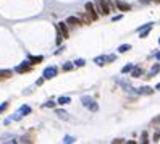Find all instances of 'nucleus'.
<instances>
[{
  "mask_svg": "<svg viewBox=\"0 0 160 144\" xmlns=\"http://www.w3.org/2000/svg\"><path fill=\"white\" fill-rule=\"evenodd\" d=\"M94 5H96V8L99 10L100 15H108V13L112 12L110 10V2H108V0H96Z\"/></svg>",
  "mask_w": 160,
  "mask_h": 144,
  "instance_id": "f257e3e1",
  "label": "nucleus"
},
{
  "mask_svg": "<svg viewBox=\"0 0 160 144\" xmlns=\"http://www.w3.org/2000/svg\"><path fill=\"white\" fill-rule=\"evenodd\" d=\"M81 104H83L84 107H87L91 112H97V110H99V105H97V102L94 101L92 97H89V96H84V97L81 99Z\"/></svg>",
  "mask_w": 160,
  "mask_h": 144,
  "instance_id": "f03ea898",
  "label": "nucleus"
},
{
  "mask_svg": "<svg viewBox=\"0 0 160 144\" xmlns=\"http://www.w3.org/2000/svg\"><path fill=\"white\" fill-rule=\"evenodd\" d=\"M57 75H58V68L57 67H47L45 70H44L42 76L45 78V80H52V78H55Z\"/></svg>",
  "mask_w": 160,
  "mask_h": 144,
  "instance_id": "7ed1b4c3",
  "label": "nucleus"
},
{
  "mask_svg": "<svg viewBox=\"0 0 160 144\" xmlns=\"http://www.w3.org/2000/svg\"><path fill=\"white\" fill-rule=\"evenodd\" d=\"M96 5H94V3H86V12L89 13V16H91V20H97L99 18V13L96 12Z\"/></svg>",
  "mask_w": 160,
  "mask_h": 144,
  "instance_id": "20e7f679",
  "label": "nucleus"
},
{
  "mask_svg": "<svg viewBox=\"0 0 160 144\" xmlns=\"http://www.w3.org/2000/svg\"><path fill=\"white\" fill-rule=\"evenodd\" d=\"M57 28L60 29V33L63 34V37H70V31H68V23L66 21H62V23H58V25H57Z\"/></svg>",
  "mask_w": 160,
  "mask_h": 144,
  "instance_id": "39448f33",
  "label": "nucleus"
},
{
  "mask_svg": "<svg viewBox=\"0 0 160 144\" xmlns=\"http://www.w3.org/2000/svg\"><path fill=\"white\" fill-rule=\"evenodd\" d=\"M29 70H31V62H23L21 65L16 67V71H18V73H25V71H29Z\"/></svg>",
  "mask_w": 160,
  "mask_h": 144,
  "instance_id": "423d86ee",
  "label": "nucleus"
},
{
  "mask_svg": "<svg viewBox=\"0 0 160 144\" xmlns=\"http://www.w3.org/2000/svg\"><path fill=\"white\" fill-rule=\"evenodd\" d=\"M66 23H68V25H71V26H79L83 21L79 20V16H68Z\"/></svg>",
  "mask_w": 160,
  "mask_h": 144,
  "instance_id": "0eeeda50",
  "label": "nucleus"
},
{
  "mask_svg": "<svg viewBox=\"0 0 160 144\" xmlns=\"http://www.w3.org/2000/svg\"><path fill=\"white\" fill-rule=\"evenodd\" d=\"M115 3H117L118 10H121V12H129V10H131V5H128V3L121 2V0H117Z\"/></svg>",
  "mask_w": 160,
  "mask_h": 144,
  "instance_id": "6e6552de",
  "label": "nucleus"
},
{
  "mask_svg": "<svg viewBox=\"0 0 160 144\" xmlns=\"http://www.w3.org/2000/svg\"><path fill=\"white\" fill-rule=\"evenodd\" d=\"M138 92H141V94H146V96H151V94H154V89H151L149 86H141Z\"/></svg>",
  "mask_w": 160,
  "mask_h": 144,
  "instance_id": "1a4fd4ad",
  "label": "nucleus"
},
{
  "mask_svg": "<svg viewBox=\"0 0 160 144\" xmlns=\"http://www.w3.org/2000/svg\"><path fill=\"white\" fill-rule=\"evenodd\" d=\"M58 102L60 105H66V104H70L71 102V97H68V96H62V97H58Z\"/></svg>",
  "mask_w": 160,
  "mask_h": 144,
  "instance_id": "9d476101",
  "label": "nucleus"
},
{
  "mask_svg": "<svg viewBox=\"0 0 160 144\" xmlns=\"http://www.w3.org/2000/svg\"><path fill=\"white\" fill-rule=\"evenodd\" d=\"M94 62H96L97 65H100V67H102V65H105V63L108 62V57H97V58H94ZM108 63H110V62H108Z\"/></svg>",
  "mask_w": 160,
  "mask_h": 144,
  "instance_id": "9b49d317",
  "label": "nucleus"
},
{
  "mask_svg": "<svg viewBox=\"0 0 160 144\" xmlns=\"http://www.w3.org/2000/svg\"><path fill=\"white\" fill-rule=\"evenodd\" d=\"M141 75H142V70L139 67H136V68H133V70H131V76L133 78H139Z\"/></svg>",
  "mask_w": 160,
  "mask_h": 144,
  "instance_id": "f8f14e48",
  "label": "nucleus"
},
{
  "mask_svg": "<svg viewBox=\"0 0 160 144\" xmlns=\"http://www.w3.org/2000/svg\"><path fill=\"white\" fill-rule=\"evenodd\" d=\"M19 114L21 115H28V114H31V107H29V105H23L21 109H19Z\"/></svg>",
  "mask_w": 160,
  "mask_h": 144,
  "instance_id": "ddd939ff",
  "label": "nucleus"
},
{
  "mask_svg": "<svg viewBox=\"0 0 160 144\" xmlns=\"http://www.w3.org/2000/svg\"><path fill=\"white\" fill-rule=\"evenodd\" d=\"M129 49H131V46H129V44H121V46L118 47V52H120V54H125V52H128Z\"/></svg>",
  "mask_w": 160,
  "mask_h": 144,
  "instance_id": "4468645a",
  "label": "nucleus"
},
{
  "mask_svg": "<svg viewBox=\"0 0 160 144\" xmlns=\"http://www.w3.org/2000/svg\"><path fill=\"white\" fill-rule=\"evenodd\" d=\"M44 60V57L42 55H37V57H29V62H31V63H40V62Z\"/></svg>",
  "mask_w": 160,
  "mask_h": 144,
  "instance_id": "2eb2a0df",
  "label": "nucleus"
},
{
  "mask_svg": "<svg viewBox=\"0 0 160 144\" xmlns=\"http://www.w3.org/2000/svg\"><path fill=\"white\" fill-rule=\"evenodd\" d=\"M159 71H160V65L157 63V65H154V67H152V71H151V75H149V76H155Z\"/></svg>",
  "mask_w": 160,
  "mask_h": 144,
  "instance_id": "dca6fc26",
  "label": "nucleus"
},
{
  "mask_svg": "<svg viewBox=\"0 0 160 144\" xmlns=\"http://www.w3.org/2000/svg\"><path fill=\"white\" fill-rule=\"evenodd\" d=\"M55 114H57V115H58V117H60V118H63V120H66V118H68V115H66V112H65V110H62V109H58V110H57V112H55Z\"/></svg>",
  "mask_w": 160,
  "mask_h": 144,
  "instance_id": "f3484780",
  "label": "nucleus"
},
{
  "mask_svg": "<svg viewBox=\"0 0 160 144\" xmlns=\"http://www.w3.org/2000/svg\"><path fill=\"white\" fill-rule=\"evenodd\" d=\"M133 68H134V65H133V63H129V65H126V67H125L123 70H121V73H123V75H125V73H129V71H131Z\"/></svg>",
  "mask_w": 160,
  "mask_h": 144,
  "instance_id": "a211bd4d",
  "label": "nucleus"
},
{
  "mask_svg": "<svg viewBox=\"0 0 160 144\" xmlns=\"http://www.w3.org/2000/svg\"><path fill=\"white\" fill-rule=\"evenodd\" d=\"M74 65H78V67H84V65H86V60H84V58H78Z\"/></svg>",
  "mask_w": 160,
  "mask_h": 144,
  "instance_id": "6ab92c4d",
  "label": "nucleus"
},
{
  "mask_svg": "<svg viewBox=\"0 0 160 144\" xmlns=\"http://www.w3.org/2000/svg\"><path fill=\"white\" fill-rule=\"evenodd\" d=\"M63 70H65V71L73 70V63H70V62H68V63H65V65H63Z\"/></svg>",
  "mask_w": 160,
  "mask_h": 144,
  "instance_id": "aec40b11",
  "label": "nucleus"
},
{
  "mask_svg": "<svg viewBox=\"0 0 160 144\" xmlns=\"http://www.w3.org/2000/svg\"><path fill=\"white\" fill-rule=\"evenodd\" d=\"M6 109H8V102H3V104L0 105V114H2V112H5Z\"/></svg>",
  "mask_w": 160,
  "mask_h": 144,
  "instance_id": "412c9836",
  "label": "nucleus"
},
{
  "mask_svg": "<svg viewBox=\"0 0 160 144\" xmlns=\"http://www.w3.org/2000/svg\"><path fill=\"white\" fill-rule=\"evenodd\" d=\"M73 141H74L73 136H65V139H63V143H73Z\"/></svg>",
  "mask_w": 160,
  "mask_h": 144,
  "instance_id": "4be33fe9",
  "label": "nucleus"
},
{
  "mask_svg": "<svg viewBox=\"0 0 160 144\" xmlns=\"http://www.w3.org/2000/svg\"><path fill=\"white\" fill-rule=\"evenodd\" d=\"M53 105H55V102L50 101V102H45V104H44V107H53Z\"/></svg>",
  "mask_w": 160,
  "mask_h": 144,
  "instance_id": "5701e85b",
  "label": "nucleus"
},
{
  "mask_svg": "<svg viewBox=\"0 0 160 144\" xmlns=\"http://www.w3.org/2000/svg\"><path fill=\"white\" fill-rule=\"evenodd\" d=\"M154 141H160V131L155 133V136H154Z\"/></svg>",
  "mask_w": 160,
  "mask_h": 144,
  "instance_id": "b1692460",
  "label": "nucleus"
},
{
  "mask_svg": "<svg viewBox=\"0 0 160 144\" xmlns=\"http://www.w3.org/2000/svg\"><path fill=\"white\" fill-rule=\"evenodd\" d=\"M121 18H123V15H117V16H113V21H120Z\"/></svg>",
  "mask_w": 160,
  "mask_h": 144,
  "instance_id": "393cba45",
  "label": "nucleus"
},
{
  "mask_svg": "<svg viewBox=\"0 0 160 144\" xmlns=\"http://www.w3.org/2000/svg\"><path fill=\"white\" fill-rule=\"evenodd\" d=\"M152 123H160V115H157L154 120H152Z\"/></svg>",
  "mask_w": 160,
  "mask_h": 144,
  "instance_id": "a878e982",
  "label": "nucleus"
},
{
  "mask_svg": "<svg viewBox=\"0 0 160 144\" xmlns=\"http://www.w3.org/2000/svg\"><path fill=\"white\" fill-rule=\"evenodd\" d=\"M142 141L147 143V133H142Z\"/></svg>",
  "mask_w": 160,
  "mask_h": 144,
  "instance_id": "bb28decb",
  "label": "nucleus"
},
{
  "mask_svg": "<svg viewBox=\"0 0 160 144\" xmlns=\"http://www.w3.org/2000/svg\"><path fill=\"white\" fill-rule=\"evenodd\" d=\"M44 80H45V78H44V76H42V78H39V80H37V84H39V86H40V84L44 83Z\"/></svg>",
  "mask_w": 160,
  "mask_h": 144,
  "instance_id": "cd10ccee",
  "label": "nucleus"
},
{
  "mask_svg": "<svg viewBox=\"0 0 160 144\" xmlns=\"http://www.w3.org/2000/svg\"><path fill=\"white\" fill-rule=\"evenodd\" d=\"M141 2H142V3H149L151 0H141Z\"/></svg>",
  "mask_w": 160,
  "mask_h": 144,
  "instance_id": "c85d7f7f",
  "label": "nucleus"
},
{
  "mask_svg": "<svg viewBox=\"0 0 160 144\" xmlns=\"http://www.w3.org/2000/svg\"><path fill=\"white\" fill-rule=\"evenodd\" d=\"M155 89H157V91H160V83L157 84V86H155Z\"/></svg>",
  "mask_w": 160,
  "mask_h": 144,
  "instance_id": "c756f323",
  "label": "nucleus"
},
{
  "mask_svg": "<svg viewBox=\"0 0 160 144\" xmlns=\"http://www.w3.org/2000/svg\"><path fill=\"white\" fill-rule=\"evenodd\" d=\"M155 57H157V60H160V52H157V55H155Z\"/></svg>",
  "mask_w": 160,
  "mask_h": 144,
  "instance_id": "7c9ffc66",
  "label": "nucleus"
},
{
  "mask_svg": "<svg viewBox=\"0 0 160 144\" xmlns=\"http://www.w3.org/2000/svg\"><path fill=\"white\" fill-rule=\"evenodd\" d=\"M159 44H160V37H159Z\"/></svg>",
  "mask_w": 160,
  "mask_h": 144,
  "instance_id": "2f4dec72",
  "label": "nucleus"
},
{
  "mask_svg": "<svg viewBox=\"0 0 160 144\" xmlns=\"http://www.w3.org/2000/svg\"><path fill=\"white\" fill-rule=\"evenodd\" d=\"M155 2H160V0H155Z\"/></svg>",
  "mask_w": 160,
  "mask_h": 144,
  "instance_id": "473e14b6",
  "label": "nucleus"
}]
</instances>
